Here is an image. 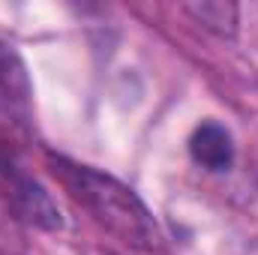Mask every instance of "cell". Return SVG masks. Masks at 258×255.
Returning a JSON list of instances; mask_svg holds the SVG:
<instances>
[{
  "label": "cell",
  "mask_w": 258,
  "mask_h": 255,
  "mask_svg": "<svg viewBox=\"0 0 258 255\" xmlns=\"http://www.w3.org/2000/svg\"><path fill=\"white\" fill-rule=\"evenodd\" d=\"M0 195L6 201V207L15 213V219L42 228V231H60L63 228V213L57 207V201L48 195V189L27 174L18 159L0 144Z\"/></svg>",
  "instance_id": "7a4b0ae2"
},
{
  "label": "cell",
  "mask_w": 258,
  "mask_h": 255,
  "mask_svg": "<svg viewBox=\"0 0 258 255\" xmlns=\"http://www.w3.org/2000/svg\"><path fill=\"white\" fill-rule=\"evenodd\" d=\"M33 96L30 72L18 48L0 36V99L6 102H27Z\"/></svg>",
  "instance_id": "277c9868"
},
{
  "label": "cell",
  "mask_w": 258,
  "mask_h": 255,
  "mask_svg": "<svg viewBox=\"0 0 258 255\" xmlns=\"http://www.w3.org/2000/svg\"><path fill=\"white\" fill-rule=\"evenodd\" d=\"M234 138L231 132L216 123V120H201L189 135V156L195 165H201L204 171H228L234 165Z\"/></svg>",
  "instance_id": "3957f363"
},
{
  "label": "cell",
  "mask_w": 258,
  "mask_h": 255,
  "mask_svg": "<svg viewBox=\"0 0 258 255\" xmlns=\"http://www.w3.org/2000/svg\"><path fill=\"white\" fill-rule=\"evenodd\" d=\"M48 171L63 186L66 195L123 246L147 255L165 249V234L153 210L123 180L78 159H69L63 153H48Z\"/></svg>",
  "instance_id": "6da1fadb"
},
{
  "label": "cell",
  "mask_w": 258,
  "mask_h": 255,
  "mask_svg": "<svg viewBox=\"0 0 258 255\" xmlns=\"http://www.w3.org/2000/svg\"><path fill=\"white\" fill-rule=\"evenodd\" d=\"M183 9L192 15L204 30H210V33H216V36H222V39L237 33L240 9H237L234 3H216V0H207V3H186Z\"/></svg>",
  "instance_id": "5b68a950"
}]
</instances>
